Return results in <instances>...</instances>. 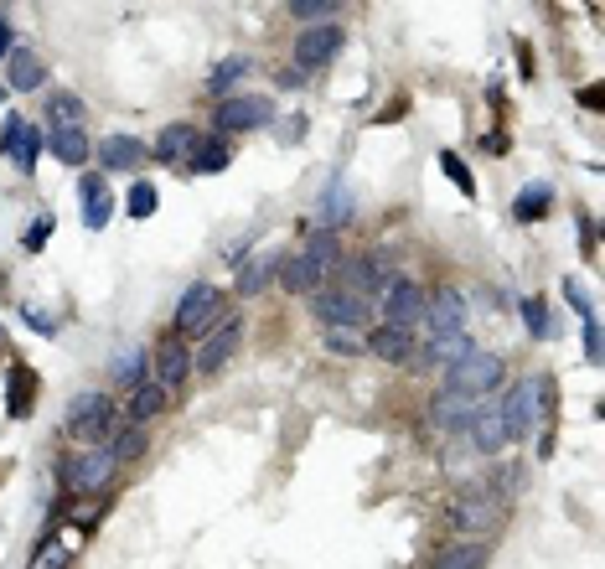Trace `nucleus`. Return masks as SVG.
Wrapping results in <instances>:
<instances>
[{"label":"nucleus","mask_w":605,"mask_h":569,"mask_svg":"<svg viewBox=\"0 0 605 569\" xmlns=\"http://www.w3.org/2000/svg\"><path fill=\"white\" fill-rule=\"evenodd\" d=\"M47 151L63 161V166H83L94 145H88V135H83L78 125H68V130H52V135H47Z\"/></svg>","instance_id":"nucleus-25"},{"label":"nucleus","mask_w":605,"mask_h":569,"mask_svg":"<svg viewBox=\"0 0 605 569\" xmlns=\"http://www.w3.org/2000/svg\"><path fill=\"white\" fill-rule=\"evenodd\" d=\"M337 264H342V244H337V233H326L316 228L306 244H300L285 264H280V285L295 290V295H316L331 275H337Z\"/></svg>","instance_id":"nucleus-1"},{"label":"nucleus","mask_w":605,"mask_h":569,"mask_svg":"<svg viewBox=\"0 0 605 569\" xmlns=\"http://www.w3.org/2000/svg\"><path fill=\"white\" fill-rule=\"evenodd\" d=\"M342 52V26L337 21H321V26H306V32L295 37V68H326L331 57Z\"/></svg>","instance_id":"nucleus-13"},{"label":"nucleus","mask_w":605,"mask_h":569,"mask_svg":"<svg viewBox=\"0 0 605 569\" xmlns=\"http://www.w3.org/2000/svg\"><path fill=\"white\" fill-rule=\"evenodd\" d=\"M78 202H83V223L88 228H109V218H114V192H109V182L104 176H83L78 182Z\"/></svg>","instance_id":"nucleus-17"},{"label":"nucleus","mask_w":605,"mask_h":569,"mask_svg":"<svg viewBox=\"0 0 605 569\" xmlns=\"http://www.w3.org/2000/svg\"><path fill=\"white\" fill-rule=\"evenodd\" d=\"M244 73H249V57H223L213 78H207V94H228L233 83H244Z\"/></svg>","instance_id":"nucleus-32"},{"label":"nucleus","mask_w":605,"mask_h":569,"mask_svg":"<svg viewBox=\"0 0 605 569\" xmlns=\"http://www.w3.org/2000/svg\"><path fill=\"white\" fill-rule=\"evenodd\" d=\"M549 207H554V187L549 182H528L518 192V202H512V218H518V223H538Z\"/></svg>","instance_id":"nucleus-26"},{"label":"nucleus","mask_w":605,"mask_h":569,"mask_svg":"<svg viewBox=\"0 0 605 569\" xmlns=\"http://www.w3.org/2000/svg\"><path fill=\"white\" fill-rule=\"evenodd\" d=\"M523 321H528V332H533V337H554V326H549V306H543L538 295H533V301H523Z\"/></svg>","instance_id":"nucleus-39"},{"label":"nucleus","mask_w":605,"mask_h":569,"mask_svg":"<svg viewBox=\"0 0 605 569\" xmlns=\"http://www.w3.org/2000/svg\"><path fill=\"white\" fill-rule=\"evenodd\" d=\"M0 57H11V32H0Z\"/></svg>","instance_id":"nucleus-48"},{"label":"nucleus","mask_w":605,"mask_h":569,"mask_svg":"<svg viewBox=\"0 0 605 569\" xmlns=\"http://www.w3.org/2000/svg\"><path fill=\"white\" fill-rule=\"evenodd\" d=\"M383 326H393V332H414L419 321H425V285L409 280V275H393L383 285Z\"/></svg>","instance_id":"nucleus-4"},{"label":"nucleus","mask_w":605,"mask_h":569,"mask_svg":"<svg viewBox=\"0 0 605 569\" xmlns=\"http://www.w3.org/2000/svg\"><path fill=\"white\" fill-rule=\"evenodd\" d=\"M280 249H264L259 259H249L244 269H238V295H259V290H269V280L280 275Z\"/></svg>","instance_id":"nucleus-23"},{"label":"nucleus","mask_w":605,"mask_h":569,"mask_svg":"<svg viewBox=\"0 0 605 569\" xmlns=\"http://www.w3.org/2000/svg\"><path fill=\"white\" fill-rule=\"evenodd\" d=\"M68 564H73V554H68L63 538H47V544L32 554V569H68Z\"/></svg>","instance_id":"nucleus-37"},{"label":"nucleus","mask_w":605,"mask_h":569,"mask_svg":"<svg viewBox=\"0 0 605 569\" xmlns=\"http://www.w3.org/2000/svg\"><path fill=\"white\" fill-rule=\"evenodd\" d=\"M47 233H52V218H37L32 228L21 233V249H26V254H42V249H47Z\"/></svg>","instance_id":"nucleus-42"},{"label":"nucleus","mask_w":605,"mask_h":569,"mask_svg":"<svg viewBox=\"0 0 605 569\" xmlns=\"http://www.w3.org/2000/svg\"><path fill=\"white\" fill-rule=\"evenodd\" d=\"M109 451H114V461H135V456H145V425H130V430H119Z\"/></svg>","instance_id":"nucleus-35"},{"label":"nucleus","mask_w":605,"mask_h":569,"mask_svg":"<svg viewBox=\"0 0 605 569\" xmlns=\"http://www.w3.org/2000/svg\"><path fill=\"white\" fill-rule=\"evenodd\" d=\"M502 409V430L507 440H528L533 435V419H538V378H523L507 388V399H497Z\"/></svg>","instance_id":"nucleus-12"},{"label":"nucleus","mask_w":605,"mask_h":569,"mask_svg":"<svg viewBox=\"0 0 605 569\" xmlns=\"http://www.w3.org/2000/svg\"><path fill=\"white\" fill-rule=\"evenodd\" d=\"M466 435H471V445H476L481 456H497V451H502V445H507V430H502V409H497V399H492V404H487V399L476 404Z\"/></svg>","instance_id":"nucleus-16"},{"label":"nucleus","mask_w":605,"mask_h":569,"mask_svg":"<svg viewBox=\"0 0 605 569\" xmlns=\"http://www.w3.org/2000/svg\"><path fill=\"white\" fill-rule=\"evenodd\" d=\"M145 145L135 140V135H109L104 145H99V161H104V171L114 176V171H140L145 166Z\"/></svg>","instance_id":"nucleus-19"},{"label":"nucleus","mask_w":605,"mask_h":569,"mask_svg":"<svg viewBox=\"0 0 605 569\" xmlns=\"http://www.w3.org/2000/svg\"><path fill=\"white\" fill-rule=\"evenodd\" d=\"M580 104H585V109H600V104H605V88H600V83H595V88H585Z\"/></svg>","instance_id":"nucleus-47"},{"label":"nucleus","mask_w":605,"mask_h":569,"mask_svg":"<svg viewBox=\"0 0 605 569\" xmlns=\"http://www.w3.org/2000/svg\"><path fill=\"white\" fill-rule=\"evenodd\" d=\"M68 430H73L78 440H88V445L114 440V435H119V409H114V399H109V394H78V399L68 404Z\"/></svg>","instance_id":"nucleus-3"},{"label":"nucleus","mask_w":605,"mask_h":569,"mask_svg":"<svg viewBox=\"0 0 605 569\" xmlns=\"http://www.w3.org/2000/svg\"><path fill=\"white\" fill-rule=\"evenodd\" d=\"M0 32H11V26H6V11H0Z\"/></svg>","instance_id":"nucleus-49"},{"label":"nucleus","mask_w":605,"mask_h":569,"mask_svg":"<svg viewBox=\"0 0 605 569\" xmlns=\"http://www.w3.org/2000/svg\"><path fill=\"white\" fill-rule=\"evenodd\" d=\"M6 83L16 88V94H32V88L47 83V63H42L32 47H11V57H6Z\"/></svg>","instance_id":"nucleus-18"},{"label":"nucleus","mask_w":605,"mask_h":569,"mask_svg":"<svg viewBox=\"0 0 605 569\" xmlns=\"http://www.w3.org/2000/svg\"><path fill=\"white\" fill-rule=\"evenodd\" d=\"M192 140H197L192 125H166V130L156 135V151H150V156H156V161H181V156L192 151Z\"/></svg>","instance_id":"nucleus-30"},{"label":"nucleus","mask_w":605,"mask_h":569,"mask_svg":"<svg viewBox=\"0 0 605 569\" xmlns=\"http://www.w3.org/2000/svg\"><path fill=\"white\" fill-rule=\"evenodd\" d=\"M502 497H492L487 487H466L456 502H450V528H461V533H492L502 523Z\"/></svg>","instance_id":"nucleus-5"},{"label":"nucleus","mask_w":605,"mask_h":569,"mask_svg":"<svg viewBox=\"0 0 605 569\" xmlns=\"http://www.w3.org/2000/svg\"><path fill=\"white\" fill-rule=\"evenodd\" d=\"M316 316H321V326H357L362 332V316L373 311V301H362V295H352L347 285H337V280H326L321 290H316Z\"/></svg>","instance_id":"nucleus-9"},{"label":"nucleus","mask_w":605,"mask_h":569,"mask_svg":"<svg viewBox=\"0 0 605 569\" xmlns=\"http://www.w3.org/2000/svg\"><path fill=\"white\" fill-rule=\"evenodd\" d=\"M564 301H569L574 311H580L585 321L595 316V301H590V295H585V285H580V280H564Z\"/></svg>","instance_id":"nucleus-43"},{"label":"nucleus","mask_w":605,"mask_h":569,"mask_svg":"<svg viewBox=\"0 0 605 569\" xmlns=\"http://www.w3.org/2000/svg\"><path fill=\"white\" fill-rule=\"evenodd\" d=\"M347 218H352V192H347V182H331V192H326V202H321V228L337 233Z\"/></svg>","instance_id":"nucleus-31"},{"label":"nucleus","mask_w":605,"mask_h":569,"mask_svg":"<svg viewBox=\"0 0 605 569\" xmlns=\"http://www.w3.org/2000/svg\"><path fill=\"white\" fill-rule=\"evenodd\" d=\"M156 202H161L156 187H150V182H135L130 197H125V213H130V218H150V213H156Z\"/></svg>","instance_id":"nucleus-38"},{"label":"nucleus","mask_w":605,"mask_h":569,"mask_svg":"<svg viewBox=\"0 0 605 569\" xmlns=\"http://www.w3.org/2000/svg\"><path fill=\"white\" fill-rule=\"evenodd\" d=\"M21 321H26V326H37L42 337H52V332H57V326H52V316H47V311H32V306L21 311Z\"/></svg>","instance_id":"nucleus-45"},{"label":"nucleus","mask_w":605,"mask_h":569,"mask_svg":"<svg viewBox=\"0 0 605 569\" xmlns=\"http://www.w3.org/2000/svg\"><path fill=\"white\" fill-rule=\"evenodd\" d=\"M362 352L383 357V363H404V357H414V332H393V326H373V332L362 337Z\"/></svg>","instance_id":"nucleus-21"},{"label":"nucleus","mask_w":605,"mask_h":569,"mask_svg":"<svg viewBox=\"0 0 605 569\" xmlns=\"http://www.w3.org/2000/svg\"><path fill=\"white\" fill-rule=\"evenodd\" d=\"M238 337H244V321L238 316H223V321H213L202 332V342H197V352H192V368L197 373H218L228 357L238 352Z\"/></svg>","instance_id":"nucleus-10"},{"label":"nucleus","mask_w":605,"mask_h":569,"mask_svg":"<svg viewBox=\"0 0 605 569\" xmlns=\"http://www.w3.org/2000/svg\"><path fill=\"white\" fill-rule=\"evenodd\" d=\"M218 316H223V290L202 280V285H192L187 295H181V306H176V337H202Z\"/></svg>","instance_id":"nucleus-6"},{"label":"nucleus","mask_w":605,"mask_h":569,"mask_svg":"<svg viewBox=\"0 0 605 569\" xmlns=\"http://www.w3.org/2000/svg\"><path fill=\"white\" fill-rule=\"evenodd\" d=\"M440 171L456 182V192H466V197H476V176H471V166L456 156V151H440Z\"/></svg>","instance_id":"nucleus-34"},{"label":"nucleus","mask_w":605,"mask_h":569,"mask_svg":"<svg viewBox=\"0 0 605 569\" xmlns=\"http://www.w3.org/2000/svg\"><path fill=\"white\" fill-rule=\"evenodd\" d=\"M228 161H233V151H228V140H218V135H197L192 151H187V166H192L197 176H213V171H223Z\"/></svg>","instance_id":"nucleus-22"},{"label":"nucleus","mask_w":605,"mask_h":569,"mask_svg":"<svg viewBox=\"0 0 605 569\" xmlns=\"http://www.w3.org/2000/svg\"><path fill=\"white\" fill-rule=\"evenodd\" d=\"M326 347H337V352H362V332H352V326H326Z\"/></svg>","instance_id":"nucleus-40"},{"label":"nucleus","mask_w":605,"mask_h":569,"mask_svg":"<svg viewBox=\"0 0 605 569\" xmlns=\"http://www.w3.org/2000/svg\"><path fill=\"white\" fill-rule=\"evenodd\" d=\"M419 326H430V337H456V332H466V301H461V290L456 285L425 290V321H419Z\"/></svg>","instance_id":"nucleus-11"},{"label":"nucleus","mask_w":605,"mask_h":569,"mask_svg":"<svg viewBox=\"0 0 605 569\" xmlns=\"http://www.w3.org/2000/svg\"><path fill=\"white\" fill-rule=\"evenodd\" d=\"M6 409H11V419H26V414H32V404H37V373L32 368H11V378H6Z\"/></svg>","instance_id":"nucleus-24"},{"label":"nucleus","mask_w":605,"mask_h":569,"mask_svg":"<svg viewBox=\"0 0 605 569\" xmlns=\"http://www.w3.org/2000/svg\"><path fill=\"white\" fill-rule=\"evenodd\" d=\"M585 357H590V363H600V316L585 321Z\"/></svg>","instance_id":"nucleus-44"},{"label":"nucleus","mask_w":605,"mask_h":569,"mask_svg":"<svg viewBox=\"0 0 605 569\" xmlns=\"http://www.w3.org/2000/svg\"><path fill=\"white\" fill-rule=\"evenodd\" d=\"M150 363H156V383L171 394V388H181V383L192 378V347L181 342V337H166V342L156 347V357H150Z\"/></svg>","instance_id":"nucleus-15"},{"label":"nucleus","mask_w":605,"mask_h":569,"mask_svg":"<svg viewBox=\"0 0 605 569\" xmlns=\"http://www.w3.org/2000/svg\"><path fill=\"white\" fill-rule=\"evenodd\" d=\"M481 151H487V156H507V135H502V130H492L487 140H481Z\"/></svg>","instance_id":"nucleus-46"},{"label":"nucleus","mask_w":605,"mask_h":569,"mask_svg":"<svg viewBox=\"0 0 605 569\" xmlns=\"http://www.w3.org/2000/svg\"><path fill=\"white\" fill-rule=\"evenodd\" d=\"M430 569H487V544H450L430 559Z\"/></svg>","instance_id":"nucleus-28"},{"label":"nucleus","mask_w":605,"mask_h":569,"mask_svg":"<svg viewBox=\"0 0 605 569\" xmlns=\"http://www.w3.org/2000/svg\"><path fill=\"white\" fill-rule=\"evenodd\" d=\"M114 471H119V461H114L109 445L78 451V456L63 466V476H68V487H73V492H109V487H114Z\"/></svg>","instance_id":"nucleus-8"},{"label":"nucleus","mask_w":605,"mask_h":569,"mask_svg":"<svg viewBox=\"0 0 605 569\" xmlns=\"http://www.w3.org/2000/svg\"><path fill=\"white\" fill-rule=\"evenodd\" d=\"M145 363H150L145 352H119V363H114V383H119V388L145 383Z\"/></svg>","instance_id":"nucleus-33"},{"label":"nucleus","mask_w":605,"mask_h":569,"mask_svg":"<svg viewBox=\"0 0 605 569\" xmlns=\"http://www.w3.org/2000/svg\"><path fill=\"white\" fill-rule=\"evenodd\" d=\"M481 399H466V394H450V388H440V394L430 399V419L440 430H466L471 425V414H476Z\"/></svg>","instance_id":"nucleus-20"},{"label":"nucleus","mask_w":605,"mask_h":569,"mask_svg":"<svg viewBox=\"0 0 605 569\" xmlns=\"http://www.w3.org/2000/svg\"><path fill=\"white\" fill-rule=\"evenodd\" d=\"M0 151H6L21 171H37V161H42V151H47V140H42L37 125H26L21 114H11L6 125H0Z\"/></svg>","instance_id":"nucleus-14"},{"label":"nucleus","mask_w":605,"mask_h":569,"mask_svg":"<svg viewBox=\"0 0 605 569\" xmlns=\"http://www.w3.org/2000/svg\"><path fill=\"white\" fill-rule=\"evenodd\" d=\"M466 352H476V342H471L466 332H456V337H430V347L419 352V363H425V368H430V363H445V368H450V363H456V357H466Z\"/></svg>","instance_id":"nucleus-29"},{"label":"nucleus","mask_w":605,"mask_h":569,"mask_svg":"<svg viewBox=\"0 0 605 569\" xmlns=\"http://www.w3.org/2000/svg\"><path fill=\"white\" fill-rule=\"evenodd\" d=\"M331 11H337L331 0H295V6H290L295 21H331Z\"/></svg>","instance_id":"nucleus-41"},{"label":"nucleus","mask_w":605,"mask_h":569,"mask_svg":"<svg viewBox=\"0 0 605 569\" xmlns=\"http://www.w3.org/2000/svg\"><path fill=\"white\" fill-rule=\"evenodd\" d=\"M47 114H52V125H57V130H68V125H78V114H83V99H78V94H52Z\"/></svg>","instance_id":"nucleus-36"},{"label":"nucleus","mask_w":605,"mask_h":569,"mask_svg":"<svg viewBox=\"0 0 605 569\" xmlns=\"http://www.w3.org/2000/svg\"><path fill=\"white\" fill-rule=\"evenodd\" d=\"M171 404V394H166V388L156 383V378H145V383H135V399H130V419H135V425H145V419L150 414H161Z\"/></svg>","instance_id":"nucleus-27"},{"label":"nucleus","mask_w":605,"mask_h":569,"mask_svg":"<svg viewBox=\"0 0 605 569\" xmlns=\"http://www.w3.org/2000/svg\"><path fill=\"white\" fill-rule=\"evenodd\" d=\"M213 119H218L223 135H249V130H264L269 119H275V104H269L264 94H228Z\"/></svg>","instance_id":"nucleus-7"},{"label":"nucleus","mask_w":605,"mask_h":569,"mask_svg":"<svg viewBox=\"0 0 605 569\" xmlns=\"http://www.w3.org/2000/svg\"><path fill=\"white\" fill-rule=\"evenodd\" d=\"M502 383H507V363L497 352H481V347L445 368V388L450 394H466V399H492Z\"/></svg>","instance_id":"nucleus-2"}]
</instances>
